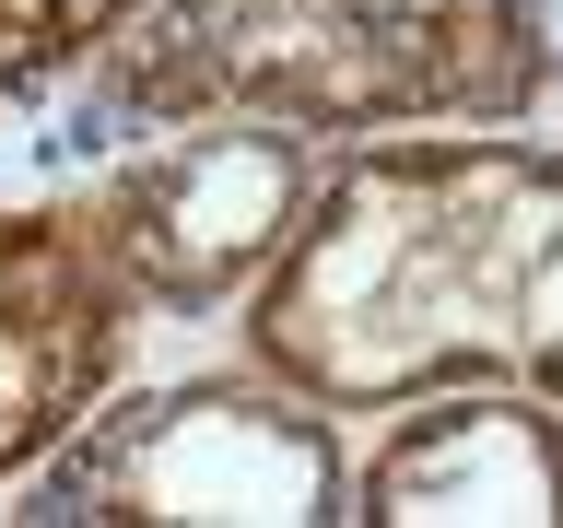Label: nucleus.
<instances>
[{
    "instance_id": "obj_1",
    "label": "nucleus",
    "mask_w": 563,
    "mask_h": 528,
    "mask_svg": "<svg viewBox=\"0 0 563 528\" xmlns=\"http://www.w3.org/2000/svg\"><path fill=\"white\" fill-rule=\"evenodd\" d=\"M246 352L329 411L422 387L563 399V153L470 130L329 165L246 294Z\"/></svg>"
},
{
    "instance_id": "obj_2",
    "label": "nucleus",
    "mask_w": 563,
    "mask_h": 528,
    "mask_svg": "<svg viewBox=\"0 0 563 528\" xmlns=\"http://www.w3.org/2000/svg\"><path fill=\"white\" fill-rule=\"evenodd\" d=\"M563 82L552 0H153L95 47V106L130 130H505Z\"/></svg>"
},
{
    "instance_id": "obj_3",
    "label": "nucleus",
    "mask_w": 563,
    "mask_h": 528,
    "mask_svg": "<svg viewBox=\"0 0 563 528\" xmlns=\"http://www.w3.org/2000/svg\"><path fill=\"white\" fill-rule=\"evenodd\" d=\"M24 517L59 528H317L352 517V458L329 399L306 387L188 376L95 399L59 447L24 470Z\"/></svg>"
},
{
    "instance_id": "obj_4",
    "label": "nucleus",
    "mask_w": 563,
    "mask_h": 528,
    "mask_svg": "<svg viewBox=\"0 0 563 528\" xmlns=\"http://www.w3.org/2000/svg\"><path fill=\"white\" fill-rule=\"evenodd\" d=\"M317 176L329 165H317L306 130L176 118V130H153L141 153H118L70 211H82V235L106 246V271L130 282L141 317H211V306H235V294H258V271H271L282 246H294V223H306Z\"/></svg>"
},
{
    "instance_id": "obj_5",
    "label": "nucleus",
    "mask_w": 563,
    "mask_h": 528,
    "mask_svg": "<svg viewBox=\"0 0 563 528\" xmlns=\"http://www.w3.org/2000/svg\"><path fill=\"white\" fill-rule=\"evenodd\" d=\"M130 282L82 211H0V482H24L130 364Z\"/></svg>"
},
{
    "instance_id": "obj_6",
    "label": "nucleus",
    "mask_w": 563,
    "mask_h": 528,
    "mask_svg": "<svg viewBox=\"0 0 563 528\" xmlns=\"http://www.w3.org/2000/svg\"><path fill=\"white\" fill-rule=\"evenodd\" d=\"M364 528H563V422L528 387H422L352 470Z\"/></svg>"
},
{
    "instance_id": "obj_7",
    "label": "nucleus",
    "mask_w": 563,
    "mask_h": 528,
    "mask_svg": "<svg viewBox=\"0 0 563 528\" xmlns=\"http://www.w3.org/2000/svg\"><path fill=\"white\" fill-rule=\"evenodd\" d=\"M153 0H0V95H35L59 70H95L106 35H130Z\"/></svg>"
}]
</instances>
